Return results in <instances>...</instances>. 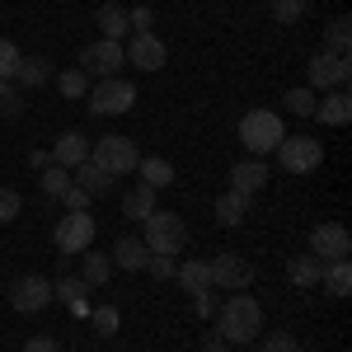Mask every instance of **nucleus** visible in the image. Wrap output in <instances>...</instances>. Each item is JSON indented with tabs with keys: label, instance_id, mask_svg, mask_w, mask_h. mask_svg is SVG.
I'll return each instance as SVG.
<instances>
[{
	"label": "nucleus",
	"instance_id": "nucleus-1",
	"mask_svg": "<svg viewBox=\"0 0 352 352\" xmlns=\"http://www.w3.org/2000/svg\"><path fill=\"white\" fill-rule=\"evenodd\" d=\"M258 329H263V305L249 296V292H230V296L221 300V310H217V333L230 343V348L254 343V338H258Z\"/></svg>",
	"mask_w": 352,
	"mask_h": 352
},
{
	"label": "nucleus",
	"instance_id": "nucleus-2",
	"mask_svg": "<svg viewBox=\"0 0 352 352\" xmlns=\"http://www.w3.org/2000/svg\"><path fill=\"white\" fill-rule=\"evenodd\" d=\"M287 136V127H282V118L272 109H249L240 118V141H244V151L258 160V155H268V151H277V141Z\"/></svg>",
	"mask_w": 352,
	"mask_h": 352
},
{
	"label": "nucleus",
	"instance_id": "nucleus-3",
	"mask_svg": "<svg viewBox=\"0 0 352 352\" xmlns=\"http://www.w3.org/2000/svg\"><path fill=\"white\" fill-rule=\"evenodd\" d=\"M141 240L151 254H184V244H188V226L184 217H174V212H151V217L141 221Z\"/></svg>",
	"mask_w": 352,
	"mask_h": 352
},
{
	"label": "nucleus",
	"instance_id": "nucleus-4",
	"mask_svg": "<svg viewBox=\"0 0 352 352\" xmlns=\"http://www.w3.org/2000/svg\"><path fill=\"white\" fill-rule=\"evenodd\" d=\"M89 104L85 109L94 113V118H122V113L136 109V85L122 80V76H109V80L89 85V94H85Z\"/></svg>",
	"mask_w": 352,
	"mask_h": 352
},
{
	"label": "nucleus",
	"instance_id": "nucleus-5",
	"mask_svg": "<svg viewBox=\"0 0 352 352\" xmlns=\"http://www.w3.org/2000/svg\"><path fill=\"white\" fill-rule=\"evenodd\" d=\"M89 160H94V164H104L113 179H122V174H136L141 155H136V141H132V136L113 132V136H99V141L89 146Z\"/></svg>",
	"mask_w": 352,
	"mask_h": 352
},
{
	"label": "nucleus",
	"instance_id": "nucleus-6",
	"mask_svg": "<svg viewBox=\"0 0 352 352\" xmlns=\"http://www.w3.org/2000/svg\"><path fill=\"white\" fill-rule=\"evenodd\" d=\"M277 160L287 174H315L320 164H324V141L320 136H282L277 141Z\"/></svg>",
	"mask_w": 352,
	"mask_h": 352
},
{
	"label": "nucleus",
	"instance_id": "nucleus-7",
	"mask_svg": "<svg viewBox=\"0 0 352 352\" xmlns=\"http://www.w3.org/2000/svg\"><path fill=\"white\" fill-rule=\"evenodd\" d=\"M348 80H352L348 56L315 52V56H310V66H305V89H315V94H324V89H348Z\"/></svg>",
	"mask_w": 352,
	"mask_h": 352
},
{
	"label": "nucleus",
	"instance_id": "nucleus-8",
	"mask_svg": "<svg viewBox=\"0 0 352 352\" xmlns=\"http://www.w3.org/2000/svg\"><path fill=\"white\" fill-rule=\"evenodd\" d=\"M94 235H99V221L89 217V212H66L52 230V240H56L61 254H85V249L94 244Z\"/></svg>",
	"mask_w": 352,
	"mask_h": 352
},
{
	"label": "nucleus",
	"instance_id": "nucleus-9",
	"mask_svg": "<svg viewBox=\"0 0 352 352\" xmlns=\"http://www.w3.org/2000/svg\"><path fill=\"white\" fill-rule=\"evenodd\" d=\"M122 56H127V66H136V71H160L164 61H169V47H164L160 33H127L122 38Z\"/></svg>",
	"mask_w": 352,
	"mask_h": 352
},
{
	"label": "nucleus",
	"instance_id": "nucleus-10",
	"mask_svg": "<svg viewBox=\"0 0 352 352\" xmlns=\"http://www.w3.org/2000/svg\"><path fill=\"white\" fill-rule=\"evenodd\" d=\"M10 305H14L19 315H43V310L52 305V282L38 277V272L14 277V287H10Z\"/></svg>",
	"mask_w": 352,
	"mask_h": 352
},
{
	"label": "nucleus",
	"instance_id": "nucleus-11",
	"mask_svg": "<svg viewBox=\"0 0 352 352\" xmlns=\"http://www.w3.org/2000/svg\"><path fill=\"white\" fill-rule=\"evenodd\" d=\"M122 66H127V56H122V43H113V38H99V43H89L80 52V71L94 76V80H109Z\"/></svg>",
	"mask_w": 352,
	"mask_h": 352
},
{
	"label": "nucleus",
	"instance_id": "nucleus-12",
	"mask_svg": "<svg viewBox=\"0 0 352 352\" xmlns=\"http://www.w3.org/2000/svg\"><path fill=\"white\" fill-rule=\"evenodd\" d=\"M310 254L320 258V263H333V258H348L352 254V235L343 221H320L315 230H310Z\"/></svg>",
	"mask_w": 352,
	"mask_h": 352
},
{
	"label": "nucleus",
	"instance_id": "nucleus-13",
	"mask_svg": "<svg viewBox=\"0 0 352 352\" xmlns=\"http://www.w3.org/2000/svg\"><path fill=\"white\" fill-rule=\"evenodd\" d=\"M249 282H254V263L244 254H217L212 258V287H221V292H249Z\"/></svg>",
	"mask_w": 352,
	"mask_h": 352
},
{
	"label": "nucleus",
	"instance_id": "nucleus-14",
	"mask_svg": "<svg viewBox=\"0 0 352 352\" xmlns=\"http://www.w3.org/2000/svg\"><path fill=\"white\" fill-rule=\"evenodd\" d=\"M310 118H320L324 127H343L352 118V94L348 89H324V94L315 99V113H310Z\"/></svg>",
	"mask_w": 352,
	"mask_h": 352
},
{
	"label": "nucleus",
	"instance_id": "nucleus-15",
	"mask_svg": "<svg viewBox=\"0 0 352 352\" xmlns=\"http://www.w3.org/2000/svg\"><path fill=\"white\" fill-rule=\"evenodd\" d=\"M113 268L118 272H146V258H151V249H146V240L141 235H122V240L113 244Z\"/></svg>",
	"mask_w": 352,
	"mask_h": 352
},
{
	"label": "nucleus",
	"instance_id": "nucleus-16",
	"mask_svg": "<svg viewBox=\"0 0 352 352\" xmlns=\"http://www.w3.org/2000/svg\"><path fill=\"white\" fill-rule=\"evenodd\" d=\"M80 160H89V136L85 132H61L52 141V164H61V169H76Z\"/></svg>",
	"mask_w": 352,
	"mask_h": 352
},
{
	"label": "nucleus",
	"instance_id": "nucleus-17",
	"mask_svg": "<svg viewBox=\"0 0 352 352\" xmlns=\"http://www.w3.org/2000/svg\"><path fill=\"white\" fill-rule=\"evenodd\" d=\"M174 277H179V287H184L188 296H207V292H212V263H207V258H184V263L174 268Z\"/></svg>",
	"mask_w": 352,
	"mask_h": 352
},
{
	"label": "nucleus",
	"instance_id": "nucleus-18",
	"mask_svg": "<svg viewBox=\"0 0 352 352\" xmlns=\"http://www.w3.org/2000/svg\"><path fill=\"white\" fill-rule=\"evenodd\" d=\"M263 184H268V164H263V160H240L235 169H230V188L244 192V197L263 192Z\"/></svg>",
	"mask_w": 352,
	"mask_h": 352
},
{
	"label": "nucleus",
	"instance_id": "nucleus-19",
	"mask_svg": "<svg viewBox=\"0 0 352 352\" xmlns=\"http://www.w3.org/2000/svg\"><path fill=\"white\" fill-rule=\"evenodd\" d=\"M71 174H76L71 184H80L89 197H104V192H113V184H118L109 169H104V164H94V160H80L76 169H71Z\"/></svg>",
	"mask_w": 352,
	"mask_h": 352
},
{
	"label": "nucleus",
	"instance_id": "nucleus-20",
	"mask_svg": "<svg viewBox=\"0 0 352 352\" xmlns=\"http://www.w3.org/2000/svg\"><path fill=\"white\" fill-rule=\"evenodd\" d=\"M320 272H324V263L305 249V254H292L287 258V277H292V287H300V292H310V287H320Z\"/></svg>",
	"mask_w": 352,
	"mask_h": 352
},
{
	"label": "nucleus",
	"instance_id": "nucleus-21",
	"mask_svg": "<svg viewBox=\"0 0 352 352\" xmlns=\"http://www.w3.org/2000/svg\"><path fill=\"white\" fill-rule=\"evenodd\" d=\"M113 272H118V268H113V258H109V254H94V244L80 254V282L89 287V292H94V287H104Z\"/></svg>",
	"mask_w": 352,
	"mask_h": 352
},
{
	"label": "nucleus",
	"instance_id": "nucleus-22",
	"mask_svg": "<svg viewBox=\"0 0 352 352\" xmlns=\"http://www.w3.org/2000/svg\"><path fill=\"white\" fill-rule=\"evenodd\" d=\"M320 287H324L333 300H343L352 292V263L348 258H333V263H324V272H320Z\"/></svg>",
	"mask_w": 352,
	"mask_h": 352
},
{
	"label": "nucleus",
	"instance_id": "nucleus-23",
	"mask_svg": "<svg viewBox=\"0 0 352 352\" xmlns=\"http://www.w3.org/2000/svg\"><path fill=\"white\" fill-rule=\"evenodd\" d=\"M94 24H99V38H113V43H122V38L132 33L122 5H99V10H94Z\"/></svg>",
	"mask_w": 352,
	"mask_h": 352
},
{
	"label": "nucleus",
	"instance_id": "nucleus-24",
	"mask_svg": "<svg viewBox=\"0 0 352 352\" xmlns=\"http://www.w3.org/2000/svg\"><path fill=\"white\" fill-rule=\"evenodd\" d=\"M136 174H141V184L146 188H174V164L164 160V155H146V160L136 164Z\"/></svg>",
	"mask_w": 352,
	"mask_h": 352
},
{
	"label": "nucleus",
	"instance_id": "nucleus-25",
	"mask_svg": "<svg viewBox=\"0 0 352 352\" xmlns=\"http://www.w3.org/2000/svg\"><path fill=\"white\" fill-rule=\"evenodd\" d=\"M249 202H254V197H244V192L226 188V192L217 197V207H212V212H217V221H221V226H240V221L249 217Z\"/></svg>",
	"mask_w": 352,
	"mask_h": 352
},
{
	"label": "nucleus",
	"instance_id": "nucleus-26",
	"mask_svg": "<svg viewBox=\"0 0 352 352\" xmlns=\"http://www.w3.org/2000/svg\"><path fill=\"white\" fill-rule=\"evenodd\" d=\"M52 80V61L47 56H24L19 61V76H14V85H24V89H38V85Z\"/></svg>",
	"mask_w": 352,
	"mask_h": 352
},
{
	"label": "nucleus",
	"instance_id": "nucleus-27",
	"mask_svg": "<svg viewBox=\"0 0 352 352\" xmlns=\"http://www.w3.org/2000/svg\"><path fill=\"white\" fill-rule=\"evenodd\" d=\"M155 212V188H146V184H136L127 197H122V217H132V221H146Z\"/></svg>",
	"mask_w": 352,
	"mask_h": 352
},
{
	"label": "nucleus",
	"instance_id": "nucleus-28",
	"mask_svg": "<svg viewBox=\"0 0 352 352\" xmlns=\"http://www.w3.org/2000/svg\"><path fill=\"white\" fill-rule=\"evenodd\" d=\"M38 188H43V197H61V192L71 188V169H61V164H47V169L38 174Z\"/></svg>",
	"mask_w": 352,
	"mask_h": 352
},
{
	"label": "nucleus",
	"instance_id": "nucleus-29",
	"mask_svg": "<svg viewBox=\"0 0 352 352\" xmlns=\"http://www.w3.org/2000/svg\"><path fill=\"white\" fill-rule=\"evenodd\" d=\"M315 99H320L315 89L296 85V89H287V99H282V104H287V113H292V118H310V113H315Z\"/></svg>",
	"mask_w": 352,
	"mask_h": 352
},
{
	"label": "nucleus",
	"instance_id": "nucleus-30",
	"mask_svg": "<svg viewBox=\"0 0 352 352\" xmlns=\"http://www.w3.org/2000/svg\"><path fill=\"white\" fill-rule=\"evenodd\" d=\"M348 47H352V24L338 14V19L329 24V47H324V52L329 56H348Z\"/></svg>",
	"mask_w": 352,
	"mask_h": 352
},
{
	"label": "nucleus",
	"instance_id": "nucleus-31",
	"mask_svg": "<svg viewBox=\"0 0 352 352\" xmlns=\"http://www.w3.org/2000/svg\"><path fill=\"white\" fill-rule=\"evenodd\" d=\"M56 85H61V94H66V99H85V94H89V76H85L80 66H76V71H61Z\"/></svg>",
	"mask_w": 352,
	"mask_h": 352
},
{
	"label": "nucleus",
	"instance_id": "nucleus-32",
	"mask_svg": "<svg viewBox=\"0 0 352 352\" xmlns=\"http://www.w3.org/2000/svg\"><path fill=\"white\" fill-rule=\"evenodd\" d=\"M85 292H89V287H85L80 277H56V282H52V300H66V305L85 300Z\"/></svg>",
	"mask_w": 352,
	"mask_h": 352
},
{
	"label": "nucleus",
	"instance_id": "nucleus-33",
	"mask_svg": "<svg viewBox=\"0 0 352 352\" xmlns=\"http://www.w3.org/2000/svg\"><path fill=\"white\" fill-rule=\"evenodd\" d=\"M24 113V94L14 80H0V118H19Z\"/></svg>",
	"mask_w": 352,
	"mask_h": 352
},
{
	"label": "nucleus",
	"instance_id": "nucleus-34",
	"mask_svg": "<svg viewBox=\"0 0 352 352\" xmlns=\"http://www.w3.org/2000/svg\"><path fill=\"white\" fill-rule=\"evenodd\" d=\"M19 61H24V52L10 38H0V80H14L19 76Z\"/></svg>",
	"mask_w": 352,
	"mask_h": 352
},
{
	"label": "nucleus",
	"instance_id": "nucleus-35",
	"mask_svg": "<svg viewBox=\"0 0 352 352\" xmlns=\"http://www.w3.org/2000/svg\"><path fill=\"white\" fill-rule=\"evenodd\" d=\"M305 10H310V0H272V19L277 24H296Z\"/></svg>",
	"mask_w": 352,
	"mask_h": 352
},
{
	"label": "nucleus",
	"instance_id": "nucleus-36",
	"mask_svg": "<svg viewBox=\"0 0 352 352\" xmlns=\"http://www.w3.org/2000/svg\"><path fill=\"white\" fill-rule=\"evenodd\" d=\"M89 315H94L99 338H113V333H118V320H122V315H118V305H99V310H89Z\"/></svg>",
	"mask_w": 352,
	"mask_h": 352
},
{
	"label": "nucleus",
	"instance_id": "nucleus-37",
	"mask_svg": "<svg viewBox=\"0 0 352 352\" xmlns=\"http://www.w3.org/2000/svg\"><path fill=\"white\" fill-rule=\"evenodd\" d=\"M174 268H179V263H174V254H151V258H146V272H151L155 282H169Z\"/></svg>",
	"mask_w": 352,
	"mask_h": 352
},
{
	"label": "nucleus",
	"instance_id": "nucleus-38",
	"mask_svg": "<svg viewBox=\"0 0 352 352\" xmlns=\"http://www.w3.org/2000/svg\"><path fill=\"white\" fill-rule=\"evenodd\" d=\"M263 352H300V338L296 333H287V329H277L263 338Z\"/></svg>",
	"mask_w": 352,
	"mask_h": 352
},
{
	"label": "nucleus",
	"instance_id": "nucleus-39",
	"mask_svg": "<svg viewBox=\"0 0 352 352\" xmlns=\"http://www.w3.org/2000/svg\"><path fill=\"white\" fill-rule=\"evenodd\" d=\"M151 24H155V10H151V5L127 10V28H132V33H151Z\"/></svg>",
	"mask_w": 352,
	"mask_h": 352
},
{
	"label": "nucleus",
	"instance_id": "nucleus-40",
	"mask_svg": "<svg viewBox=\"0 0 352 352\" xmlns=\"http://www.w3.org/2000/svg\"><path fill=\"white\" fill-rule=\"evenodd\" d=\"M19 207H24V202H19V192H14V188H0V226H10V221L19 217Z\"/></svg>",
	"mask_w": 352,
	"mask_h": 352
},
{
	"label": "nucleus",
	"instance_id": "nucleus-41",
	"mask_svg": "<svg viewBox=\"0 0 352 352\" xmlns=\"http://www.w3.org/2000/svg\"><path fill=\"white\" fill-rule=\"evenodd\" d=\"M61 202H66V212H89V202H94V197H89L80 184H71V188L61 192Z\"/></svg>",
	"mask_w": 352,
	"mask_h": 352
},
{
	"label": "nucleus",
	"instance_id": "nucleus-42",
	"mask_svg": "<svg viewBox=\"0 0 352 352\" xmlns=\"http://www.w3.org/2000/svg\"><path fill=\"white\" fill-rule=\"evenodd\" d=\"M24 352H61V343H56L52 333H33V338L24 343Z\"/></svg>",
	"mask_w": 352,
	"mask_h": 352
},
{
	"label": "nucleus",
	"instance_id": "nucleus-43",
	"mask_svg": "<svg viewBox=\"0 0 352 352\" xmlns=\"http://www.w3.org/2000/svg\"><path fill=\"white\" fill-rule=\"evenodd\" d=\"M202 352H230V343H226V338H221L217 329H212V333L202 338Z\"/></svg>",
	"mask_w": 352,
	"mask_h": 352
},
{
	"label": "nucleus",
	"instance_id": "nucleus-44",
	"mask_svg": "<svg viewBox=\"0 0 352 352\" xmlns=\"http://www.w3.org/2000/svg\"><path fill=\"white\" fill-rule=\"evenodd\" d=\"M28 164H33V169H38V174H43V169H47V164H52V151H33V155H28Z\"/></svg>",
	"mask_w": 352,
	"mask_h": 352
}]
</instances>
